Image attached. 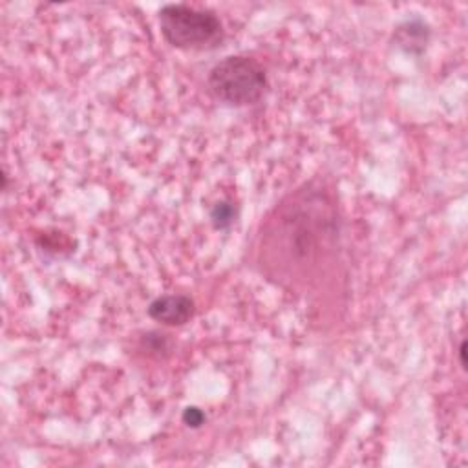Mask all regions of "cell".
<instances>
[{
	"mask_svg": "<svg viewBox=\"0 0 468 468\" xmlns=\"http://www.w3.org/2000/svg\"><path fill=\"white\" fill-rule=\"evenodd\" d=\"M333 190L309 181L287 194L261 221L254 261L285 291L320 294L342 265V221Z\"/></svg>",
	"mask_w": 468,
	"mask_h": 468,
	"instance_id": "1",
	"label": "cell"
},
{
	"mask_svg": "<svg viewBox=\"0 0 468 468\" xmlns=\"http://www.w3.org/2000/svg\"><path fill=\"white\" fill-rule=\"evenodd\" d=\"M159 29L165 40L179 49H214L225 38V27L214 11L186 4L163 5Z\"/></svg>",
	"mask_w": 468,
	"mask_h": 468,
	"instance_id": "2",
	"label": "cell"
},
{
	"mask_svg": "<svg viewBox=\"0 0 468 468\" xmlns=\"http://www.w3.org/2000/svg\"><path fill=\"white\" fill-rule=\"evenodd\" d=\"M210 93L229 106L256 104L267 90L263 64L249 55H229L212 66L207 79Z\"/></svg>",
	"mask_w": 468,
	"mask_h": 468,
	"instance_id": "3",
	"label": "cell"
},
{
	"mask_svg": "<svg viewBox=\"0 0 468 468\" xmlns=\"http://www.w3.org/2000/svg\"><path fill=\"white\" fill-rule=\"evenodd\" d=\"M194 300L186 294H163L154 298L146 313L152 320L163 324V325H185L194 316Z\"/></svg>",
	"mask_w": 468,
	"mask_h": 468,
	"instance_id": "4",
	"label": "cell"
},
{
	"mask_svg": "<svg viewBox=\"0 0 468 468\" xmlns=\"http://www.w3.org/2000/svg\"><path fill=\"white\" fill-rule=\"evenodd\" d=\"M397 44L408 53H420L424 51L430 40V27L420 18L402 22L395 31Z\"/></svg>",
	"mask_w": 468,
	"mask_h": 468,
	"instance_id": "5",
	"label": "cell"
},
{
	"mask_svg": "<svg viewBox=\"0 0 468 468\" xmlns=\"http://www.w3.org/2000/svg\"><path fill=\"white\" fill-rule=\"evenodd\" d=\"M234 218H236V208L230 201H225V199L218 201L210 208V221H212L214 229H218V230L229 229L232 225Z\"/></svg>",
	"mask_w": 468,
	"mask_h": 468,
	"instance_id": "6",
	"label": "cell"
},
{
	"mask_svg": "<svg viewBox=\"0 0 468 468\" xmlns=\"http://www.w3.org/2000/svg\"><path fill=\"white\" fill-rule=\"evenodd\" d=\"M183 422L188 426V428H199L203 422H205V413L203 410H199L197 406H186L183 410V415H181Z\"/></svg>",
	"mask_w": 468,
	"mask_h": 468,
	"instance_id": "7",
	"label": "cell"
},
{
	"mask_svg": "<svg viewBox=\"0 0 468 468\" xmlns=\"http://www.w3.org/2000/svg\"><path fill=\"white\" fill-rule=\"evenodd\" d=\"M464 355H466V342L463 340V342H461V347H459V358H461V366H463V367H466Z\"/></svg>",
	"mask_w": 468,
	"mask_h": 468,
	"instance_id": "8",
	"label": "cell"
}]
</instances>
